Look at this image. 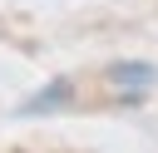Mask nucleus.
<instances>
[{
	"label": "nucleus",
	"instance_id": "obj_1",
	"mask_svg": "<svg viewBox=\"0 0 158 153\" xmlns=\"http://www.w3.org/2000/svg\"><path fill=\"white\" fill-rule=\"evenodd\" d=\"M114 89H123V99H138L148 84H153V64H128V59H118V64H109V74H104Z\"/></svg>",
	"mask_w": 158,
	"mask_h": 153
},
{
	"label": "nucleus",
	"instance_id": "obj_2",
	"mask_svg": "<svg viewBox=\"0 0 158 153\" xmlns=\"http://www.w3.org/2000/svg\"><path fill=\"white\" fill-rule=\"evenodd\" d=\"M69 89H74L69 79H54V84H49V89H44L40 99H30V104H25V114H44L49 104H64V99H69Z\"/></svg>",
	"mask_w": 158,
	"mask_h": 153
}]
</instances>
